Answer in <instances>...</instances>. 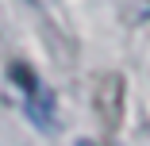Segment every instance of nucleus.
<instances>
[{
  "instance_id": "obj_3",
  "label": "nucleus",
  "mask_w": 150,
  "mask_h": 146,
  "mask_svg": "<svg viewBox=\"0 0 150 146\" xmlns=\"http://www.w3.org/2000/svg\"><path fill=\"white\" fill-rule=\"evenodd\" d=\"M77 146H96V142H88V138H81V142H77Z\"/></svg>"
},
{
  "instance_id": "obj_1",
  "label": "nucleus",
  "mask_w": 150,
  "mask_h": 146,
  "mask_svg": "<svg viewBox=\"0 0 150 146\" xmlns=\"http://www.w3.org/2000/svg\"><path fill=\"white\" fill-rule=\"evenodd\" d=\"M8 81L16 85V92L23 96V111L39 131H54L58 127V104H54V92L42 85V77L27 66V62H12L8 66Z\"/></svg>"
},
{
  "instance_id": "obj_2",
  "label": "nucleus",
  "mask_w": 150,
  "mask_h": 146,
  "mask_svg": "<svg viewBox=\"0 0 150 146\" xmlns=\"http://www.w3.org/2000/svg\"><path fill=\"white\" fill-rule=\"evenodd\" d=\"M123 77L119 73H104L100 81H96V89H93V108H96V115H100V123H104V131H115L119 127V115H123Z\"/></svg>"
}]
</instances>
